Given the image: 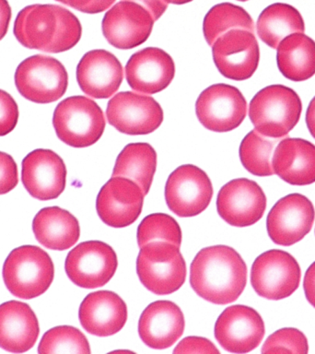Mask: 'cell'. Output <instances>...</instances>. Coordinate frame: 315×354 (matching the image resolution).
Wrapping results in <instances>:
<instances>
[{"label": "cell", "mask_w": 315, "mask_h": 354, "mask_svg": "<svg viewBox=\"0 0 315 354\" xmlns=\"http://www.w3.org/2000/svg\"><path fill=\"white\" fill-rule=\"evenodd\" d=\"M247 283V266L228 245L199 251L190 267V284L196 295L216 304L233 303Z\"/></svg>", "instance_id": "cell-1"}, {"label": "cell", "mask_w": 315, "mask_h": 354, "mask_svg": "<svg viewBox=\"0 0 315 354\" xmlns=\"http://www.w3.org/2000/svg\"><path fill=\"white\" fill-rule=\"evenodd\" d=\"M14 35L26 48L63 53L79 43L82 27L71 11L57 5L27 6L17 15Z\"/></svg>", "instance_id": "cell-2"}, {"label": "cell", "mask_w": 315, "mask_h": 354, "mask_svg": "<svg viewBox=\"0 0 315 354\" xmlns=\"http://www.w3.org/2000/svg\"><path fill=\"white\" fill-rule=\"evenodd\" d=\"M303 102L300 96L287 86H267L254 96L249 106V118L257 131L268 138L289 135L300 121Z\"/></svg>", "instance_id": "cell-3"}, {"label": "cell", "mask_w": 315, "mask_h": 354, "mask_svg": "<svg viewBox=\"0 0 315 354\" xmlns=\"http://www.w3.org/2000/svg\"><path fill=\"white\" fill-rule=\"evenodd\" d=\"M6 287L16 297L29 300L51 286L55 267L51 257L35 245H22L8 254L3 265Z\"/></svg>", "instance_id": "cell-4"}, {"label": "cell", "mask_w": 315, "mask_h": 354, "mask_svg": "<svg viewBox=\"0 0 315 354\" xmlns=\"http://www.w3.org/2000/svg\"><path fill=\"white\" fill-rule=\"evenodd\" d=\"M58 138L73 148H87L104 134L106 121L102 108L85 96L68 97L58 104L52 115Z\"/></svg>", "instance_id": "cell-5"}, {"label": "cell", "mask_w": 315, "mask_h": 354, "mask_svg": "<svg viewBox=\"0 0 315 354\" xmlns=\"http://www.w3.org/2000/svg\"><path fill=\"white\" fill-rule=\"evenodd\" d=\"M137 273L141 283L157 295H169L184 285L187 264L178 246L155 241L140 248Z\"/></svg>", "instance_id": "cell-6"}, {"label": "cell", "mask_w": 315, "mask_h": 354, "mask_svg": "<svg viewBox=\"0 0 315 354\" xmlns=\"http://www.w3.org/2000/svg\"><path fill=\"white\" fill-rule=\"evenodd\" d=\"M14 79L21 96L41 104L62 98L68 85V72L63 64L44 55H32L22 61Z\"/></svg>", "instance_id": "cell-7"}, {"label": "cell", "mask_w": 315, "mask_h": 354, "mask_svg": "<svg viewBox=\"0 0 315 354\" xmlns=\"http://www.w3.org/2000/svg\"><path fill=\"white\" fill-rule=\"evenodd\" d=\"M300 278L297 260L278 249L260 254L251 266V286L257 295L268 300L289 297L300 286Z\"/></svg>", "instance_id": "cell-8"}, {"label": "cell", "mask_w": 315, "mask_h": 354, "mask_svg": "<svg viewBox=\"0 0 315 354\" xmlns=\"http://www.w3.org/2000/svg\"><path fill=\"white\" fill-rule=\"evenodd\" d=\"M117 266V256L112 246L101 241H87L69 252L65 270L77 286L96 289L111 281Z\"/></svg>", "instance_id": "cell-9"}, {"label": "cell", "mask_w": 315, "mask_h": 354, "mask_svg": "<svg viewBox=\"0 0 315 354\" xmlns=\"http://www.w3.org/2000/svg\"><path fill=\"white\" fill-rule=\"evenodd\" d=\"M212 196V183L198 166H180L169 176L166 182V203L179 217L200 214L209 206Z\"/></svg>", "instance_id": "cell-10"}, {"label": "cell", "mask_w": 315, "mask_h": 354, "mask_svg": "<svg viewBox=\"0 0 315 354\" xmlns=\"http://www.w3.org/2000/svg\"><path fill=\"white\" fill-rule=\"evenodd\" d=\"M195 113L206 129L218 133L229 132L245 120L247 102L239 88L218 83L202 91L196 101Z\"/></svg>", "instance_id": "cell-11"}, {"label": "cell", "mask_w": 315, "mask_h": 354, "mask_svg": "<svg viewBox=\"0 0 315 354\" xmlns=\"http://www.w3.org/2000/svg\"><path fill=\"white\" fill-rule=\"evenodd\" d=\"M107 120L119 132L126 135L151 134L163 122V111L151 96L123 91L108 102Z\"/></svg>", "instance_id": "cell-12"}, {"label": "cell", "mask_w": 315, "mask_h": 354, "mask_svg": "<svg viewBox=\"0 0 315 354\" xmlns=\"http://www.w3.org/2000/svg\"><path fill=\"white\" fill-rule=\"evenodd\" d=\"M213 59L227 79L242 82L258 68L260 50L254 32L242 29L229 30L212 46Z\"/></svg>", "instance_id": "cell-13"}, {"label": "cell", "mask_w": 315, "mask_h": 354, "mask_svg": "<svg viewBox=\"0 0 315 354\" xmlns=\"http://www.w3.org/2000/svg\"><path fill=\"white\" fill-rule=\"evenodd\" d=\"M314 218L312 201L300 194H289L279 199L268 213L267 234L276 245H292L311 232Z\"/></svg>", "instance_id": "cell-14"}, {"label": "cell", "mask_w": 315, "mask_h": 354, "mask_svg": "<svg viewBox=\"0 0 315 354\" xmlns=\"http://www.w3.org/2000/svg\"><path fill=\"white\" fill-rule=\"evenodd\" d=\"M265 333V322L251 307L236 304L224 310L215 325V337L232 353H247L260 345Z\"/></svg>", "instance_id": "cell-15"}, {"label": "cell", "mask_w": 315, "mask_h": 354, "mask_svg": "<svg viewBox=\"0 0 315 354\" xmlns=\"http://www.w3.org/2000/svg\"><path fill=\"white\" fill-rule=\"evenodd\" d=\"M267 209V196L253 180L238 178L224 185L217 198L220 217L235 227L254 225L261 220Z\"/></svg>", "instance_id": "cell-16"}, {"label": "cell", "mask_w": 315, "mask_h": 354, "mask_svg": "<svg viewBox=\"0 0 315 354\" xmlns=\"http://www.w3.org/2000/svg\"><path fill=\"white\" fill-rule=\"evenodd\" d=\"M151 14L137 3L122 1L113 6L102 19L108 43L118 49H132L145 43L153 29Z\"/></svg>", "instance_id": "cell-17"}, {"label": "cell", "mask_w": 315, "mask_h": 354, "mask_svg": "<svg viewBox=\"0 0 315 354\" xmlns=\"http://www.w3.org/2000/svg\"><path fill=\"white\" fill-rule=\"evenodd\" d=\"M144 196L143 191L132 180L112 176L97 196V212L108 226L124 228L140 217Z\"/></svg>", "instance_id": "cell-18"}, {"label": "cell", "mask_w": 315, "mask_h": 354, "mask_svg": "<svg viewBox=\"0 0 315 354\" xmlns=\"http://www.w3.org/2000/svg\"><path fill=\"white\" fill-rule=\"evenodd\" d=\"M21 181L30 195L39 201L57 198L66 188L65 162L51 149H35L22 160Z\"/></svg>", "instance_id": "cell-19"}, {"label": "cell", "mask_w": 315, "mask_h": 354, "mask_svg": "<svg viewBox=\"0 0 315 354\" xmlns=\"http://www.w3.org/2000/svg\"><path fill=\"white\" fill-rule=\"evenodd\" d=\"M127 83L137 93L155 94L173 82L175 65L164 50L146 47L129 58L126 66Z\"/></svg>", "instance_id": "cell-20"}, {"label": "cell", "mask_w": 315, "mask_h": 354, "mask_svg": "<svg viewBox=\"0 0 315 354\" xmlns=\"http://www.w3.org/2000/svg\"><path fill=\"white\" fill-rule=\"evenodd\" d=\"M123 79L120 61L106 50L86 53L77 66L79 88L91 98H110L120 88Z\"/></svg>", "instance_id": "cell-21"}, {"label": "cell", "mask_w": 315, "mask_h": 354, "mask_svg": "<svg viewBox=\"0 0 315 354\" xmlns=\"http://www.w3.org/2000/svg\"><path fill=\"white\" fill-rule=\"evenodd\" d=\"M185 321L181 308L171 301L149 304L138 321V334L148 347L164 350L182 336Z\"/></svg>", "instance_id": "cell-22"}, {"label": "cell", "mask_w": 315, "mask_h": 354, "mask_svg": "<svg viewBox=\"0 0 315 354\" xmlns=\"http://www.w3.org/2000/svg\"><path fill=\"white\" fill-rule=\"evenodd\" d=\"M79 317L88 333L108 337L121 331L128 313L120 296L111 290H98L86 296L79 306Z\"/></svg>", "instance_id": "cell-23"}, {"label": "cell", "mask_w": 315, "mask_h": 354, "mask_svg": "<svg viewBox=\"0 0 315 354\" xmlns=\"http://www.w3.org/2000/svg\"><path fill=\"white\" fill-rule=\"evenodd\" d=\"M39 333L37 317L27 304L8 301L0 304V348L26 353L35 345Z\"/></svg>", "instance_id": "cell-24"}, {"label": "cell", "mask_w": 315, "mask_h": 354, "mask_svg": "<svg viewBox=\"0 0 315 354\" xmlns=\"http://www.w3.org/2000/svg\"><path fill=\"white\" fill-rule=\"evenodd\" d=\"M272 162L275 174L287 184L315 183V145L308 140L284 138L274 151Z\"/></svg>", "instance_id": "cell-25"}, {"label": "cell", "mask_w": 315, "mask_h": 354, "mask_svg": "<svg viewBox=\"0 0 315 354\" xmlns=\"http://www.w3.org/2000/svg\"><path fill=\"white\" fill-rule=\"evenodd\" d=\"M36 240L46 248L65 251L77 243L80 236L79 221L60 207H47L32 221Z\"/></svg>", "instance_id": "cell-26"}, {"label": "cell", "mask_w": 315, "mask_h": 354, "mask_svg": "<svg viewBox=\"0 0 315 354\" xmlns=\"http://www.w3.org/2000/svg\"><path fill=\"white\" fill-rule=\"evenodd\" d=\"M276 61L279 71L287 80L300 82L315 74V41L304 33H292L278 47Z\"/></svg>", "instance_id": "cell-27"}, {"label": "cell", "mask_w": 315, "mask_h": 354, "mask_svg": "<svg viewBox=\"0 0 315 354\" xmlns=\"http://www.w3.org/2000/svg\"><path fill=\"white\" fill-rule=\"evenodd\" d=\"M257 35L271 48L292 33L305 32L303 16L297 8L285 3H275L262 11L257 19Z\"/></svg>", "instance_id": "cell-28"}, {"label": "cell", "mask_w": 315, "mask_h": 354, "mask_svg": "<svg viewBox=\"0 0 315 354\" xmlns=\"http://www.w3.org/2000/svg\"><path fill=\"white\" fill-rule=\"evenodd\" d=\"M157 168V153L149 143H130L116 159L113 177L132 180L148 195Z\"/></svg>", "instance_id": "cell-29"}, {"label": "cell", "mask_w": 315, "mask_h": 354, "mask_svg": "<svg viewBox=\"0 0 315 354\" xmlns=\"http://www.w3.org/2000/svg\"><path fill=\"white\" fill-rule=\"evenodd\" d=\"M234 29L254 32V24L250 14L240 6L220 3L210 8L204 16L203 32L210 46L224 33Z\"/></svg>", "instance_id": "cell-30"}, {"label": "cell", "mask_w": 315, "mask_h": 354, "mask_svg": "<svg viewBox=\"0 0 315 354\" xmlns=\"http://www.w3.org/2000/svg\"><path fill=\"white\" fill-rule=\"evenodd\" d=\"M280 138L265 137L256 129L251 130L240 143L239 154L243 167L254 176L265 177L275 174L274 151Z\"/></svg>", "instance_id": "cell-31"}, {"label": "cell", "mask_w": 315, "mask_h": 354, "mask_svg": "<svg viewBox=\"0 0 315 354\" xmlns=\"http://www.w3.org/2000/svg\"><path fill=\"white\" fill-rule=\"evenodd\" d=\"M91 353L87 337L79 329L71 326H59L49 329L41 337L38 353Z\"/></svg>", "instance_id": "cell-32"}, {"label": "cell", "mask_w": 315, "mask_h": 354, "mask_svg": "<svg viewBox=\"0 0 315 354\" xmlns=\"http://www.w3.org/2000/svg\"><path fill=\"white\" fill-rule=\"evenodd\" d=\"M138 246L155 241H164L180 248L182 243V230L175 218L164 213H153L146 216L137 227Z\"/></svg>", "instance_id": "cell-33"}, {"label": "cell", "mask_w": 315, "mask_h": 354, "mask_svg": "<svg viewBox=\"0 0 315 354\" xmlns=\"http://www.w3.org/2000/svg\"><path fill=\"white\" fill-rule=\"evenodd\" d=\"M308 340L305 335L297 328H285L274 332L262 345V353L307 354Z\"/></svg>", "instance_id": "cell-34"}, {"label": "cell", "mask_w": 315, "mask_h": 354, "mask_svg": "<svg viewBox=\"0 0 315 354\" xmlns=\"http://www.w3.org/2000/svg\"><path fill=\"white\" fill-rule=\"evenodd\" d=\"M19 107L7 91L0 90V137L10 134L19 120Z\"/></svg>", "instance_id": "cell-35"}, {"label": "cell", "mask_w": 315, "mask_h": 354, "mask_svg": "<svg viewBox=\"0 0 315 354\" xmlns=\"http://www.w3.org/2000/svg\"><path fill=\"white\" fill-rule=\"evenodd\" d=\"M19 182L18 166L13 158L0 151V195L12 191Z\"/></svg>", "instance_id": "cell-36"}, {"label": "cell", "mask_w": 315, "mask_h": 354, "mask_svg": "<svg viewBox=\"0 0 315 354\" xmlns=\"http://www.w3.org/2000/svg\"><path fill=\"white\" fill-rule=\"evenodd\" d=\"M173 353H220L210 340L206 337H187L180 342Z\"/></svg>", "instance_id": "cell-37"}, {"label": "cell", "mask_w": 315, "mask_h": 354, "mask_svg": "<svg viewBox=\"0 0 315 354\" xmlns=\"http://www.w3.org/2000/svg\"><path fill=\"white\" fill-rule=\"evenodd\" d=\"M116 0H66V4L80 12L98 14L112 8Z\"/></svg>", "instance_id": "cell-38"}, {"label": "cell", "mask_w": 315, "mask_h": 354, "mask_svg": "<svg viewBox=\"0 0 315 354\" xmlns=\"http://www.w3.org/2000/svg\"><path fill=\"white\" fill-rule=\"evenodd\" d=\"M124 1L135 2L142 6L151 14L155 21H158L167 10L169 5L164 0H124Z\"/></svg>", "instance_id": "cell-39"}, {"label": "cell", "mask_w": 315, "mask_h": 354, "mask_svg": "<svg viewBox=\"0 0 315 354\" xmlns=\"http://www.w3.org/2000/svg\"><path fill=\"white\" fill-rule=\"evenodd\" d=\"M307 300L315 308V261L307 270L303 281Z\"/></svg>", "instance_id": "cell-40"}, {"label": "cell", "mask_w": 315, "mask_h": 354, "mask_svg": "<svg viewBox=\"0 0 315 354\" xmlns=\"http://www.w3.org/2000/svg\"><path fill=\"white\" fill-rule=\"evenodd\" d=\"M11 19V8L8 0H0V41L7 35Z\"/></svg>", "instance_id": "cell-41"}, {"label": "cell", "mask_w": 315, "mask_h": 354, "mask_svg": "<svg viewBox=\"0 0 315 354\" xmlns=\"http://www.w3.org/2000/svg\"><path fill=\"white\" fill-rule=\"evenodd\" d=\"M306 124L309 133L315 138V96L309 102L306 113Z\"/></svg>", "instance_id": "cell-42"}, {"label": "cell", "mask_w": 315, "mask_h": 354, "mask_svg": "<svg viewBox=\"0 0 315 354\" xmlns=\"http://www.w3.org/2000/svg\"><path fill=\"white\" fill-rule=\"evenodd\" d=\"M168 4L184 5L192 2L193 0H164Z\"/></svg>", "instance_id": "cell-43"}, {"label": "cell", "mask_w": 315, "mask_h": 354, "mask_svg": "<svg viewBox=\"0 0 315 354\" xmlns=\"http://www.w3.org/2000/svg\"><path fill=\"white\" fill-rule=\"evenodd\" d=\"M58 2L63 3V4H66V0H57Z\"/></svg>", "instance_id": "cell-44"}, {"label": "cell", "mask_w": 315, "mask_h": 354, "mask_svg": "<svg viewBox=\"0 0 315 354\" xmlns=\"http://www.w3.org/2000/svg\"><path fill=\"white\" fill-rule=\"evenodd\" d=\"M238 1L245 2V1H248V0H238Z\"/></svg>", "instance_id": "cell-45"}]
</instances>
